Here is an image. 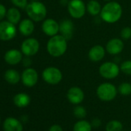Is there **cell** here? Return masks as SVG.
<instances>
[{
	"instance_id": "obj_1",
	"label": "cell",
	"mask_w": 131,
	"mask_h": 131,
	"mask_svg": "<svg viewBox=\"0 0 131 131\" xmlns=\"http://www.w3.org/2000/svg\"><path fill=\"white\" fill-rule=\"evenodd\" d=\"M123 8L121 5L116 2L110 1L106 3L101 9L100 18L106 23H115L122 17Z\"/></svg>"
},
{
	"instance_id": "obj_2",
	"label": "cell",
	"mask_w": 131,
	"mask_h": 131,
	"mask_svg": "<svg viewBox=\"0 0 131 131\" xmlns=\"http://www.w3.org/2000/svg\"><path fill=\"white\" fill-rule=\"evenodd\" d=\"M67 39L62 35H56L52 36L47 42L46 49L48 53L52 57H60L65 54L68 48Z\"/></svg>"
},
{
	"instance_id": "obj_3",
	"label": "cell",
	"mask_w": 131,
	"mask_h": 131,
	"mask_svg": "<svg viewBox=\"0 0 131 131\" xmlns=\"http://www.w3.org/2000/svg\"><path fill=\"white\" fill-rule=\"evenodd\" d=\"M25 9L29 18L34 22L43 21L47 15L46 6L39 1H32L28 3Z\"/></svg>"
},
{
	"instance_id": "obj_4",
	"label": "cell",
	"mask_w": 131,
	"mask_h": 131,
	"mask_svg": "<svg viewBox=\"0 0 131 131\" xmlns=\"http://www.w3.org/2000/svg\"><path fill=\"white\" fill-rule=\"evenodd\" d=\"M118 93L117 88L110 83H101L96 89L97 97L104 102H110L113 100Z\"/></svg>"
},
{
	"instance_id": "obj_5",
	"label": "cell",
	"mask_w": 131,
	"mask_h": 131,
	"mask_svg": "<svg viewBox=\"0 0 131 131\" xmlns=\"http://www.w3.org/2000/svg\"><path fill=\"white\" fill-rule=\"evenodd\" d=\"M119 67L113 62H106L100 66L99 69L100 75L106 80L116 78L119 74Z\"/></svg>"
},
{
	"instance_id": "obj_6",
	"label": "cell",
	"mask_w": 131,
	"mask_h": 131,
	"mask_svg": "<svg viewBox=\"0 0 131 131\" xmlns=\"http://www.w3.org/2000/svg\"><path fill=\"white\" fill-rule=\"evenodd\" d=\"M43 80L50 85H56L62 80V73L61 70L55 67H49L46 68L42 73Z\"/></svg>"
},
{
	"instance_id": "obj_7",
	"label": "cell",
	"mask_w": 131,
	"mask_h": 131,
	"mask_svg": "<svg viewBox=\"0 0 131 131\" xmlns=\"http://www.w3.org/2000/svg\"><path fill=\"white\" fill-rule=\"evenodd\" d=\"M67 9L72 18L79 19L86 14V5L83 0H71L67 5Z\"/></svg>"
},
{
	"instance_id": "obj_8",
	"label": "cell",
	"mask_w": 131,
	"mask_h": 131,
	"mask_svg": "<svg viewBox=\"0 0 131 131\" xmlns=\"http://www.w3.org/2000/svg\"><path fill=\"white\" fill-rule=\"evenodd\" d=\"M16 36V28L14 24L7 21L0 22V40L9 41Z\"/></svg>"
},
{
	"instance_id": "obj_9",
	"label": "cell",
	"mask_w": 131,
	"mask_h": 131,
	"mask_svg": "<svg viewBox=\"0 0 131 131\" xmlns=\"http://www.w3.org/2000/svg\"><path fill=\"white\" fill-rule=\"evenodd\" d=\"M39 50V42L35 38L25 39L21 45V51L26 56H32Z\"/></svg>"
},
{
	"instance_id": "obj_10",
	"label": "cell",
	"mask_w": 131,
	"mask_h": 131,
	"mask_svg": "<svg viewBox=\"0 0 131 131\" xmlns=\"http://www.w3.org/2000/svg\"><path fill=\"white\" fill-rule=\"evenodd\" d=\"M39 80V75L35 69L27 67L21 75V80L24 86L27 87L34 86Z\"/></svg>"
},
{
	"instance_id": "obj_11",
	"label": "cell",
	"mask_w": 131,
	"mask_h": 131,
	"mask_svg": "<svg viewBox=\"0 0 131 131\" xmlns=\"http://www.w3.org/2000/svg\"><path fill=\"white\" fill-rule=\"evenodd\" d=\"M85 95L83 90L78 86L70 87L67 93V98L70 103L73 105L80 104L84 100Z\"/></svg>"
},
{
	"instance_id": "obj_12",
	"label": "cell",
	"mask_w": 131,
	"mask_h": 131,
	"mask_svg": "<svg viewBox=\"0 0 131 131\" xmlns=\"http://www.w3.org/2000/svg\"><path fill=\"white\" fill-rule=\"evenodd\" d=\"M42 30L48 36H54L59 32V23L53 19H46L42 24Z\"/></svg>"
},
{
	"instance_id": "obj_13",
	"label": "cell",
	"mask_w": 131,
	"mask_h": 131,
	"mask_svg": "<svg viewBox=\"0 0 131 131\" xmlns=\"http://www.w3.org/2000/svg\"><path fill=\"white\" fill-rule=\"evenodd\" d=\"M74 23L70 19L62 20L59 23V33L67 40H70L74 34Z\"/></svg>"
},
{
	"instance_id": "obj_14",
	"label": "cell",
	"mask_w": 131,
	"mask_h": 131,
	"mask_svg": "<svg viewBox=\"0 0 131 131\" xmlns=\"http://www.w3.org/2000/svg\"><path fill=\"white\" fill-rule=\"evenodd\" d=\"M124 48V44L122 39L119 38H113L108 41L106 46V50L110 55L119 54Z\"/></svg>"
},
{
	"instance_id": "obj_15",
	"label": "cell",
	"mask_w": 131,
	"mask_h": 131,
	"mask_svg": "<svg viewBox=\"0 0 131 131\" xmlns=\"http://www.w3.org/2000/svg\"><path fill=\"white\" fill-rule=\"evenodd\" d=\"M4 59L9 65H17L23 60V52L15 49L8 50L4 56Z\"/></svg>"
},
{
	"instance_id": "obj_16",
	"label": "cell",
	"mask_w": 131,
	"mask_h": 131,
	"mask_svg": "<svg viewBox=\"0 0 131 131\" xmlns=\"http://www.w3.org/2000/svg\"><path fill=\"white\" fill-rule=\"evenodd\" d=\"M106 54V49L103 46L100 45H96L93 46L88 52V57L89 59L94 62H97L101 61Z\"/></svg>"
},
{
	"instance_id": "obj_17",
	"label": "cell",
	"mask_w": 131,
	"mask_h": 131,
	"mask_svg": "<svg viewBox=\"0 0 131 131\" xmlns=\"http://www.w3.org/2000/svg\"><path fill=\"white\" fill-rule=\"evenodd\" d=\"M4 131H23V126L19 120L13 117H8L3 123Z\"/></svg>"
},
{
	"instance_id": "obj_18",
	"label": "cell",
	"mask_w": 131,
	"mask_h": 131,
	"mask_svg": "<svg viewBox=\"0 0 131 131\" xmlns=\"http://www.w3.org/2000/svg\"><path fill=\"white\" fill-rule=\"evenodd\" d=\"M35 29L33 21L31 19H25L22 20L19 26V30L20 33L25 36H29L32 34Z\"/></svg>"
},
{
	"instance_id": "obj_19",
	"label": "cell",
	"mask_w": 131,
	"mask_h": 131,
	"mask_svg": "<svg viewBox=\"0 0 131 131\" xmlns=\"http://www.w3.org/2000/svg\"><path fill=\"white\" fill-rule=\"evenodd\" d=\"M30 96L25 93H19L13 98L14 104L20 108L26 107L30 103Z\"/></svg>"
},
{
	"instance_id": "obj_20",
	"label": "cell",
	"mask_w": 131,
	"mask_h": 131,
	"mask_svg": "<svg viewBox=\"0 0 131 131\" xmlns=\"http://www.w3.org/2000/svg\"><path fill=\"white\" fill-rule=\"evenodd\" d=\"M102 7L97 0H90L86 4V11L93 16H96L100 14Z\"/></svg>"
},
{
	"instance_id": "obj_21",
	"label": "cell",
	"mask_w": 131,
	"mask_h": 131,
	"mask_svg": "<svg viewBox=\"0 0 131 131\" xmlns=\"http://www.w3.org/2000/svg\"><path fill=\"white\" fill-rule=\"evenodd\" d=\"M4 78L6 81L10 84H16L21 80V76L19 73L15 70H8L4 74Z\"/></svg>"
},
{
	"instance_id": "obj_22",
	"label": "cell",
	"mask_w": 131,
	"mask_h": 131,
	"mask_svg": "<svg viewBox=\"0 0 131 131\" xmlns=\"http://www.w3.org/2000/svg\"><path fill=\"white\" fill-rule=\"evenodd\" d=\"M6 18L9 22H10L11 23H13L14 25H16L19 23V21L21 19V13L18 9H16L15 7L10 8L7 10Z\"/></svg>"
},
{
	"instance_id": "obj_23",
	"label": "cell",
	"mask_w": 131,
	"mask_h": 131,
	"mask_svg": "<svg viewBox=\"0 0 131 131\" xmlns=\"http://www.w3.org/2000/svg\"><path fill=\"white\" fill-rule=\"evenodd\" d=\"M92 129L93 126L91 123L83 119L77 121L73 128V131H92Z\"/></svg>"
},
{
	"instance_id": "obj_24",
	"label": "cell",
	"mask_w": 131,
	"mask_h": 131,
	"mask_svg": "<svg viewBox=\"0 0 131 131\" xmlns=\"http://www.w3.org/2000/svg\"><path fill=\"white\" fill-rule=\"evenodd\" d=\"M106 131H123V123L117 119L109 121L105 128Z\"/></svg>"
},
{
	"instance_id": "obj_25",
	"label": "cell",
	"mask_w": 131,
	"mask_h": 131,
	"mask_svg": "<svg viewBox=\"0 0 131 131\" xmlns=\"http://www.w3.org/2000/svg\"><path fill=\"white\" fill-rule=\"evenodd\" d=\"M86 113L87 112H86V108L80 104L76 105V106L73 109V115L80 119H84L86 116Z\"/></svg>"
},
{
	"instance_id": "obj_26",
	"label": "cell",
	"mask_w": 131,
	"mask_h": 131,
	"mask_svg": "<svg viewBox=\"0 0 131 131\" xmlns=\"http://www.w3.org/2000/svg\"><path fill=\"white\" fill-rule=\"evenodd\" d=\"M118 92L122 96H129L131 94V83H122L118 86Z\"/></svg>"
},
{
	"instance_id": "obj_27",
	"label": "cell",
	"mask_w": 131,
	"mask_h": 131,
	"mask_svg": "<svg viewBox=\"0 0 131 131\" xmlns=\"http://www.w3.org/2000/svg\"><path fill=\"white\" fill-rule=\"evenodd\" d=\"M120 71L127 76H131V60H126L120 65Z\"/></svg>"
},
{
	"instance_id": "obj_28",
	"label": "cell",
	"mask_w": 131,
	"mask_h": 131,
	"mask_svg": "<svg viewBox=\"0 0 131 131\" xmlns=\"http://www.w3.org/2000/svg\"><path fill=\"white\" fill-rule=\"evenodd\" d=\"M120 36L124 40H128L131 38V28L130 27H124L122 29L120 32Z\"/></svg>"
},
{
	"instance_id": "obj_29",
	"label": "cell",
	"mask_w": 131,
	"mask_h": 131,
	"mask_svg": "<svg viewBox=\"0 0 131 131\" xmlns=\"http://www.w3.org/2000/svg\"><path fill=\"white\" fill-rule=\"evenodd\" d=\"M13 4L20 9H26L28 5V0H11Z\"/></svg>"
},
{
	"instance_id": "obj_30",
	"label": "cell",
	"mask_w": 131,
	"mask_h": 131,
	"mask_svg": "<svg viewBox=\"0 0 131 131\" xmlns=\"http://www.w3.org/2000/svg\"><path fill=\"white\" fill-rule=\"evenodd\" d=\"M6 13L7 10L6 6L0 3V21H2L5 18V16H6Z\"/></svg>"
},
{
	"instance_id": "obj_31",
	"label": "cell",
	"mask_w": 131,
	"mask_h": 131,
	"mask_svg": "<svg viewBox=\"0 0 131 131\" xmlns=\"http://www.w3.org/2000/svg\"><path fill=\"white\" fill-rule=\"evenodd\" d=\"M91 124H92L93 128H98L99 126H101V120L98 118H94L93 119Z\"/></svg>"
},
{
	"instance_id": "obj_32",
	"label": "cell",
	"mask_w": 131,
	"mask_h": 131,
	"mask_svg": "<svg viewBox=\"0 0 131 131\" xmlns=\"http://www.w3.org/2000/svg\"><path fill=\"white\" fill-rule=\"evenodd\" d=\"M49 131H63V129H62V127L60 125L53 124L49 127Z\"/></svg>"
},
{
	"instance_id": "obj_33",
	"label": "cell",
	"mask_w": 131,
	"mask_h": 131,
	"mask_svg": "<svg viewBox=\"0 0 131 131\" xmlns=\"http://www.w3.org/2000/svg\"><path fill=\"white\" fill-rule=\"evenodd\" d=\"M23 63L26 67H29V66L32 64V61L29 58V56H26L23 59Z\"/></svg>"
},
{
	"instance_id": "obj_34",
	"label": "cell",
	"mask_w": 131,
	"mask_h": 131,
	"mask_svg": "<svg viewBox=\"0 0 131 131\" xmlns=\"http://www.w3.org/2000/svg\"><path fill=\"white\" fill-rule=\"evenodd\" d=\"M104 1H107V2H110V1H111V0H104Z\"/></svg>"
},
{
	"instance_id": "obj_35",
	"label": "cell",
	"mask_w": 131,
	"mask_h": 131,
	"mask_svg": "<svg viewBox=\"0 0 131 131\" xmlns=\"http://www.w3.org/2000/svg\"><path fill=\"white\" fill-rule=\"evenodd\" d=\"M31 1H39V0H31Z\"/></svg>"
}]
</instances>
